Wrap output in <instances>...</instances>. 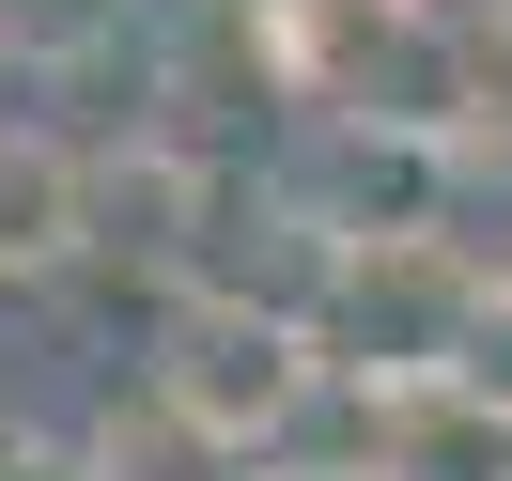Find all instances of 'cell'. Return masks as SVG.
<instances>
[{"label": "cell", "mask_w": 512, "mask_h": 481, "mask_svg": "<svg viewBox=\"0 0 512 481\" xmlns=\"http://www.w3.org/2000/svg\"><path fill=\"white\" fill-rule=\"evenodd\" d=\"M140 0H0V78H94L125 63Z\"/></svg>", "instance_id": "277c9868"}, {"label": "cell", "mask_w": 512, "mask_h": 481, "mask_svg": "<svg viewBox=\"0 0 512 481\" xmlns=\"http://www.w3.org/2000/svg\"><path fill=\"white\" fill-rule=\"evenodd\" d=\"M78 466H94V481H233V450L202 435V419H171L156 388H140V404H109L94 435H78Z\"/></svg>", "instance_id": "5b68a950"}, {"label": "cell", "mask_w": 512, "mask_h": 481, "mask_svg": "<svg viewBox=\"0 0 512 481\" xmlns=\"http://www.w3.org/2000/svg\"><path fill=\"white\" fill-rule=\"evenodd\" d=\"M0 481H94V466H78V435H47V419H0Z\"/></svg>", "instance_id": "8992f818"}, {"label": "cell", "mask_w": 512, "mask_h": 481, "mask_svg": "<svg viewBox=\"0 0 512 481\" xmlns=\"http://www.w3.org/2000/svg\"><path fill=\"white\" fill-rule=\"evenodd\" d=\"M497 280H512V264H497Z\"/></svg>", "instance_id": "52a82bcc"}, {"label": "cell", "mask_w": 512, "mask_h": 481, "mask_svg": "<svg viewBox=\"0 0 512 481\" xmlns=\"http://www.w3.org/2000/svg\"><path fill=\"white\" fill-rule=\"evenodd\" d=\"M481 295L497 280H481L450 233H357V249H326V280H311V342H326V373L419 388V373H450V342H466Z\"/></svg>", "instance_id": "7a4b0ae2"}, {"label": "cell", "mask_w": 512, "mask_h": 481, "mask_svg": "<svg viewBox=\"0 0 512 481\" xmlns=\"http://www.w3.org/2000/svg\"><path fill=\"white\" fill-rule=\"evenodd\" d=\"M94 264V156L32 109H0V295H47Z\"/></svg>", "instance_id": "3957f363"}, {"label": "cell", "mask_w": 512, "mask_h": 481, "mask_svg": "<svg viewBox=\"0 0 512 481\" xmlns=\"http://www.w3.org/2000/svg\"><path fill=\"white\" fill-rule=\"evenodd\" d=\"M156 388L171 419H202V435L249 466V450H280L295 419H311V388H326V342H311V311L295 295H249V280H187L156 311Z\"/></svg>", "instance_id": "6da1fadb"}]
</instances>
